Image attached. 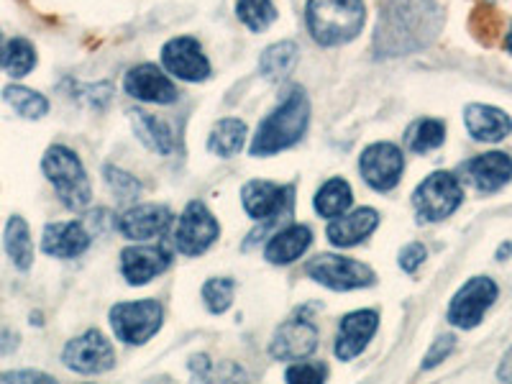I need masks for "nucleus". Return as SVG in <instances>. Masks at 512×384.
<instances>
[{"instance_id":"20e7f679","label":"nucleus","mask_w":512,"mask_h":384,"mask_svg":"<svg viewBox=\"0 0 512 384\" xmlns=\"http://www.w3.org/2000/svg\"><path fill=\"white\" fill-rule=\"evenodd\" d=\"M41 169H44V175L52 182L59 200L67 208H88L90 198H93V190H90L88 172H85V167H82V162L77 159V154L72 149H67L62 144L49 146L44 159H41Z\"/></svg>"},{"instance_id":"f3484780","label":"nucleus","mask_w":512,"mask_h":384,"mask_svg":"<svg viewBox=\"0 0 512 384\" xmlns=\"http://www.w3.org/2000/svg\"><path fill=\"white\" fill-rule=\"evenodd\" d=\"M169 267V251L162 246H128L121 254V272L128 285H146Z\"/></svg>"},{"instance_id":"a211bd4d","label":"nucleus","mask_w":512,"mask_h":384,"mask_svg":"<svg viewBox=\"0 0 512 384\" xmlns=\"http://www.w3.org/2000/svg\"><path fill=\"white\" fill-rule=\"evenodd\" d=\"M169 221H172V216L164 205H136V208H128L123 213L118 228L126 239L141 244V241H152L162 236Z\"/></svg>"},{"instance_id":"9d476101","label":"nucleus","mask_w":512,"mask_h":384,"mask_svg":"<svg viewBox=\"0 0 512 384\" xmlns=\"http://www.w3.org/2000/svg\"><path fill=\"white\" fill-rule=\"evenodd\" d=\"M62 361L77 374H103L116 364V351L103 333L88 331L64 346Z\"/></svg>"},{"instance_id":"7ed1b4c3","label":"nucleus","mask_w":512,"mask_h":384,"mask_svg":"<svg viewBox=\"0 0 512 384\" xmlns=\"http://www.w3.org/2000/svg\"><path fill=\"white\" fill-rule=\"evenodd\" d=\"M308 31L320 47H344L364 29V0H308Z\"/></svg>"},{"instance_id":"a19ab883","label":"nucleus","mask_w":512,"mask_h":384,"mask_svg":"<svg viewBox=\"0 0 512 384\" xmlns=\"http://www.w3.org/2000/svg\"><path fill=\"white\" fill-rule=\"evenodd\" d=\"M3 47H6V44H3V34H0V59H3Z\"/></svg>"},{"instance_id":"58836bf2","label":"nucleus","mask_w":512,"mask_h":384,"mask_svg":"<svg viewBox=\"0 0 512 384\" xmlns=\"http://www.w3.org/2000/svg\"><path fill=\"white\" fill-rule=\"evenodd\" d=\"M497 377H500L502 382H512V349L507 351L505 359H502V367L500 372H497Z\"/></svg>"},{"instance_id":"c85d7f7f","label":"nucleus","mask_w":512,"mask_h":384,"mask_svg":"<svg viewBox=\"0 0 512 384\" xmlns=\"http://www.w3.org/2000/svg\"><path fill=\"white\" fill-rule=\"evenodd\" d=\"M0 67L8 72V77L13 80H21V77L29 75L36 67V49L29 39L24 36H16L3 47V59H0Z\"/></svg>"},{"instance_id":"cd10ccee","label":"nucleus","mask_w":512,"mask_h":384,"mask_svg":"<svg viewBox=\"0 0 512 384\" xmlns=\"http://www.w3.org/2000/svg\"><path fill=\"white\" fill-rule=\"evenodd\" d=\"M354 203V195H351L349 182L341 180V177H333L326 185L320 187L318 195H315V210H318L323 218H338L344 216L346 210Z\"/></svg>"},{"instance_id":"4c0bfd02","label":"nucleus","mask_w":512,"mask_h":384,"mask_svg":"<svg viewBox=\"0 0 512 384\" xmlns=\"http://www.w3.org/2000/svg\"><path fill=\"white\" fill-rule=\"evenodd\" d=\"M0 382H54V377L44 372H34V369H26V372H3L0 374Z\"/></svg>"},{"instance_id":"72a5a7b5","label":"nucleus","mask_w":512,"mask_h":384,"mask_svg":"<svg viewBox=\"0 0 512 384\" xmlns=\"http://www.w3.org/2000/svg\"><path fill=\"white\" fill-rule=\"evenodd\" d=\"M328 377V367L323 361H297L285 372L287 382H303V384H318Z\"/></svg>"},{"instance_id":"6e6552de","label":"nucleus","mask_w":512,"mask_h":384,"mask_svg":"<svg viewBox=\"0 0 512 384\" xmlns=\"http://www.w3.org/2000/svg\"><path fill=\"white\" fill-rule=\"evenodd\" d=\"M497 285L489 277H472L459 292L454 295L451 305H448V320L456 328H477L482 323L484 313H487L497 300Z\"/></svg>"},{"instance_id":"ea45409f","label":"nucleus","mask_w":512,"mask_h":384,"mask_svg":"<svg viewBox=\"0 0 512 384\" xmlns=\"http://www.w3.org/2000/svg\"><path fill=\"white\" fill-rule=\"evenodd\" d=\"M505 49L512 54V24H510V29H507V36H505Z\"/></svg>"},{"instance_id":"c9c22d12","label":"nucleus","mask_w":512,"mask_h":384,"mask_svg":"<svg viewBox=\"0 0 512 384\" xmlns=\"http://www.w3.org/2000/svg\"><path fill=\"white\" fill-rule=\"evenodd\" d=\"M454 346H456V338L454 336H438L436 341H433V346H431V351H428V356H425L423 369L438 367V364H441V361L446 359V356L451 354V351H454Z\"/></svg>"},{"instance_id":"423d86ee","label":"nucleus","mask_w":512,"mask_h":384,"mask_svg":"<svg viewBox=\"0 0 512 384\" xmlns=\"http://www.w3.org/2000/svg\"><path fill=\"white\" fill-rule=\"evenodd\" d=\"M111 326L123 344H146L162 326V305L157 300L118 303L111 310Z\"/></svg>"},{"instance_id":"c756f323","label":"nucleus","mask_w":512,"mask_h":384,"mask_svg":"<svg viewBox=\"0 0 512 384\" xmlns=\"http://www.w3.org/2000/svg\"><path fill=\"white\" fill-rule=\"evenodd\" d=\"M3 100L11 105L18 116L29 118V121H39V118L49 113V100L41 93H36V90L24 88V85H8L3 90Z\"/></svg>"},{"instance_id":"aec40b11","label":"nucleus","mask_w":512,"mask_h":384,"mask_svg":"<svg viewBox=\"0 0 512 384\" xmlns=\"http://www.w3.org/2000/svg\"><path fill=\"white\" fill-rule=\"evenodd\" d=\"M88 246L90 233L82 228V223L75 221L49 223L44 228V236H41V249L54 259H75V256L85 254Z\"/></svg>"},{"instance_id":"412c9836","label":"nucleus","mask_w":512,"mask_h":384,"mask_svg":"<svg viewBox=\"0 0 512 384\" xmlns=\"http://www.w3.org/2000/svg\"><path fill=\"white\" fill-rule=\"evenodd\" d=\"M464 123L466 131L474 139L487 141V144H495V141H502L505 136L512 134V118L505 111H500V108H495V105H466Z\"/></svg>"},{"instance_id":"0eeeda50","label":"nucleus","mask_w":512,"mask_h":384,"mask_svg":"<svg viewBox=\"0 0 512 384\" xmlns=\"http://www.w3.org/2000/svg\"><path fill=\"white\" fill-rule=\"evenodd\" d=\"M305 272L313 277L318 285L328 287V290H359V287L374 285V272L367 264L356 262V259H346V256L320 254L310 259Z\"/></svg>"},{"instance_id":"dca6fc26","label":"nucleus","mask_w":512,"mask_h":384,"mask_svg":"<svg viewBox=\"0 0 512 384\" xmlns=\"http://www.w3.org/2000/svg\"><path fill=\"white\" fill-rule=\"evenodd\" d=\"M379 315L374 310H356L341 318V326H338V338H336V356L341 361H351L354 356H359L364 351V346L372 341V336L377 333Z\"/></svg>"},{"instance_id":"ddd939ff","label":"nucleus","mask_w":512,"mask_h":384,"mask_svg":"<svg viewBox=\"0 0 512 384\" xmlns=\"http://www.w3.org/2000/svg\"><path fill=\"white\" fill-rule=\"evenodd\" d=\"M123 88L131 98L144 100V103H157V105H169L180 98L175 82L169 80V75H164L157 64H139V67H131L126 72V80H123Z\"/></svg>"},{"instance_id":"9b49d317","label":"nucleus","mask_w":512,"mask_h":384,"mask_svg":"<svg viewBox=\"0 0 512 384\" xmlns=\"http://www.w3.org/2000/svg\"><path fill=\"white\" fill-rule=\"evenodd\" d=\"M361 177L369 187H374L377 192H390L392 187H397L402 177V169H405V157L390 141H379L364 149L359 159Z\"/></svg>"},{"instance_id":"f8f14e48","label":"nucleus","mask_w":512,"mask_h":384,"mask_svg":"<svg viewBox=\"0 0 512 384\" xmlns=\"http://www.w3.org/2000/svg\"><path fill=\"white\" fill-rule=\"evenodd\" d=\"M162 64L169 75L185 82H203L210 77V62L195 36H177L162 47Z\"/></svg>"},{"instance_id":"2f4dec72","label":"nucleus","mask_w":512,"mask_h":384,"mask_svg":"<svg viewBox=\"0 0 512 384\" xmlns=\"http://www.w3.org/2000/svg\"><path fill=\"white\" fill-rule=\"evenodd\" d=\"M443 139H446V126L438 118H420L408 131V146L415 154L433 152L443 144Z\"/></svg>"},{"instance_id":"e433bc0d","label":"nucleus","mask_w":512,"mask_h":384,"mask_svg":"<svg viewBox=\"0 0 512 384\" xmlns=\"http://www.w3.org/2000/svg\"><path fill=\"white\" fill-rule=\"evenodd\" d=\"M425 262V246L423 244H408L400 251V269L402 272L413 274L420 264Z\"/></svg>"},{"instance_id":"7c9ffc66","label":"nucleus","mask_w":512,"mask_h":384,"mask_svg":"<svg viewBox=\"0 0 512 384\" xmlns=\"http://www.w3.org/2000/svg\"><path fill=\"white\" fill-rule=\"evenodd\" d=\"M236 18L251 34H262L277 21V8L272 0H236Z\"/></svg>"},{"instance_id":"2eb2a0df","label":"nucleus","mask_w":512,"mask_h":384,"mask_svg":"<svg viewBox=\"0 0 512 384\" xmlns=\"http://www.w3.org/2000/svg\"><path fill=\"white\" fill-rule=\"evenodd\" d=\"M318 346V328L305 318H292L277 328L269 354L282 361H297L313 354Z\"/></svg>"},{"instance_id":"1a4fd4ad","label":"nucleus","mask_w":512,"mask_h":384,"mask_svg":"<svg viewBox=\"0 0 512 384\" xmlns=\"http://www.w3.org/2000/svg\"><path fill=\"white\" fill-rule=\"evenodd\" d=\"M218 233H221V226H218V221L213 218V213H210L203 203L195 200V203L187 205L185 213H182L180 221H177L172 241H175L180 254L198 256L216 244Z\"/></svg>"},{"instance_id":"f257e3e1","label":"nucleus","mask_w":512,"mask_h":384,"mask_svg":"<svg viewBox=\"0 0 512 384\" xmlns=\"http://www.w3.org/2000/svg\"><path fill=\"white\" fill-rule=\"evenodd\" d=\"M443 21L438 0H387L374 31V54L392 59L423 52L441 36Z\"/></svg>"},{"instance_id":"a878e982","label":"nucleus","mask_w":512,"mask_h":384,"mask_svg":"<svg viewBox=\"0 0 512 384\" xmlns=\"http://www.w3.org/2000/svg\"><path fill=\"white\" fill-rule=\"evenodd\" d=\"M131 123H134L136 136H139V139L144 141L152 152L162 154V157L172 154V149H175V139H172V131H169L159 118L149 116L146 111H131Z\"/></svg>"},{"instance_id":"393cba45","label":"nucleus","mask_w":512,"mask_h":384,"mask_svg":"<svg viewBox=\"0 0 512 384\" xmlns=\"http://www.w3.org/2000/svg\"><path fill=\"white\" fill-rule=\"evenodd\" d=\"M297 59H300V49H297L295 41H277V44L264 49V54L259 57V72L267 80L280 82L292 75Z\"/></svg>"},{"instance_id":"6ab92c4d","label":"nucleus","mask_w":512,"mask_h":384,"mask_svg":"<svg viewBox=\"0 0 512 384\" xmlns=\"http://www.w3.org/2000/svg\"><path fill=\"white\" fill-rule=\"evenodd\" d=\"M464 169L479 192H497L512 180V157L505 152H487L466 162Z\"/></svg>"},{"instance_id":"bb28decb","label":"nucleus","mask_w":512,"mask_h":384,"mask_svg":"<svg viewBox=\"0 0 512 384\" xmlns=\"http://www.w3.org/2000/svg\"><path fill=\"white\" fill-rule=\"evenodd\" d=\"M246 141V123L239 121V118H223L213 126L208 139V149L218 157L228 159L236 157V154L244 149Z\"/></svg>"},{"instance_id":"4468645a","label":"nucleus","mask_w":512,"mask_h":384,"mask_svg":"<svg viewBox=\"0 0 512 384\" xmlns=\"http://www.w3.org/2000/svg\"><path fill=\"white\" fill-rule=\"evenodd\" d=\"M290 195L292 187H282L269 180H251L241 190V203L254 221H272L285 213Z\"/></svg>"},{"instance_id":"b1692460","label":"nucleus","mask_w":512,"mask_h":384,"mask_svg":"<svg viewBox=\"0 0 512 384\" xmlns=\"http://www.w3.org/2000/svg\"><path fill=\"white\" fill-rule=\"evenodd\" d=\"M3 246H6L8 259L13 262V267L26 272L34 264V241H31L29 223L21 216H11V221L6 223V233H3Z\"/></svg>"},{"instance_id":"4be33fe9","label":"nucleus","mask_w":512,"mask_h":384,"mask_svg":"<svg viewBox=\"0 0 512 384\" xmlns=\"http://www.w3.org/2000/svg\"><path fill=\"white\" fill-rule=\"evenodd\" d=\"M379 213L372 208H359L349 216H338L333 218L331 226H328V239H331L333 246L338 249H349V246H356L359 241H364L369 233L377 228Z\"/></svg>"},{"instance_id":"473e14b6","label":"nucleus","mask_w":512,"mask_h":384,"mask_svg":"<svg viewBox=\"0 0 512 384\" xmlns=\"http://www.w3.org/2000/svg\"><path fill=\"white\" fill-rule=\"evenodd\" d=\"M233 290H236V282L228 280V277H216V280H208L203 287V303L210 313H226L233 303Z\"/></svg>"},{"instance_id":"f03ea898","label":"nucleus","mask_w":512,"mask_h":384,"mask_svg":"<svg viewBox=\"0 0 512 384\" xmlns=\"http://www.w3.org/2000/svg\"><path fill=\"white\" fill-rule=\"evenodd\" d=\"M310 121L308 95L300 88L290 90L277 108L259 123L256 136L251 141V157H269V154L285 152L303 139Z\"/></svg>"},{"instance_id":"39448f33","label":"nucleus","mask_w":512,"mask_h":384,"mask_svg":"<svg viewBox=\"0 0 512 384\" xmlns=\"http://www.w3.org/2000/svg\"><path fill=\"white\" fill-rule=\"evenodd\" d=\"M461 200H464V190H461L459 177L451 175V172H433L413 192L418 218L428 223L446 221L448 216H454Z\"/></svg>"},{"instance_id":"5701e85b","label":"nucleus","mask_w":512,"mask_h":384,"mask_svg":"<svg viewBox=\"0 0 512 384\" xmlns=\"http://www.w3.org/2000/svg\"><path fill=\"white\" fill-rule=\"evenodd\" d=\"M310 241H313L310 228L295 223V226H287L280 233H274L272 239H269L267 249H264V256L272 264H292L308 251Z\"/></svg>"},{"instance_id":"f704fd0d","label":"nucleus","mask_w":512,"mask_h":384,"mask_svg":"<svg viewBox=\"0 0 512 384\" xmlns=\"http://www.w3.org/2000/svg\"><path fill=\"white\" fill-rule=\"evenodd\" d=\"M105 175H108V185H111V190L116 192L121 200H134L136 195H139L141 185L136 182V177L126 175V172H121V169H113V167L105 169Z\"/></svg>"}]
</instances>
